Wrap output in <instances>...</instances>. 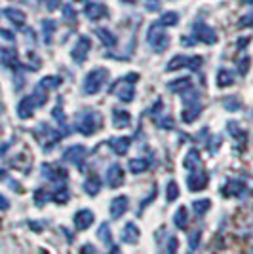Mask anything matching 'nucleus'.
I'll return each mask as SVG.
<instances>
[{
  "label": "nucleus",
  "instance_id": "f8f14e48",
  "mask_svg": "<svg viewBox=\"0 0 253 254\" xmlns=\"http://www.w3.org/2000/svg\"><path fill=\"white\" fill-rule=\"evenodd\" d=\"M112 89H114V93H116L122 101H131V99H133V87H131V85H126V87H122V89H120V87H112Z\"/></svg>",
  "mask_w": 253,
  "mask_h": 254
},
{
  "label": "nucleus",
  "instance_id": "6e6552de",
  "mask_svg": "<svg viewBox=\"0 0 253 254\" xmlns=\"http://www.w3.org/2000/svg\"><path fill=\"white\" fill-rule=\"evenodd\" d=\"M95 34L99 36V40L107 46V48H114V44H116V36L110 33L108 29H97L95 31Z\"/></svg>",
  "mask_w": 253,
  "mask_h": 254
},
{
  "label": "nucleus",
  "instance_id": "4be33fe9",
  "mask_svg": "<svg viewBox=\"0 0 253 254\" xmlns=\"http://www.w3.org/2000/svg\"><path fill=\"white\" fill-rule=\"evenodd\" d=\"M208 207H210V201H196V203H194V211L200 215V213H204Z\"/></svg>",
  "mask_w": 253,
  "mask_h": 254
},
{
  "label": "nucleus",
  "instance_id": "c85d7f7f",
  "mask_svg": "<svg viewBox=\"0 0 253 254\" xmlns=\"http://www.w3.org/2000/svg\"><path fill=\"white\" fill-rule=\"evenodd\" d=\"M126 2H133V0H126Z\"/></svg>",
  "mask_w": 253,
  "mask_h": 254
},
{
  "label": "nucleus",
  "instance_id": "aec40b11",
  "mask_svg": "<svg viewBox=\"0 0 253 254\" xmlns=\"http://www.w3.org/2000/svg\"><path fill=\"white\" fill-rule=\"evenodd\" d=\"M44 29H46V31H44V34H46V40L50 42V34H52V29H55V23L54 21H50V19H48V21H44Z\"/></svg>",
  "mask_w": 253,
  "mask_h": 254
},
{
  "label": "nucleus",
  "instance_id": "39448f33",
  "mask_svg": "<svg viewBox=\"0 0 253 254\" xmlns=\"http://www.w3.org/2000/svg\"><path fill=\"white\" fill-rule=\"evenodd\" d=\"M202 65V57H185V55H179V57H173L171 63L168 65L169 70L173 68H181V67H190V68H198Z\"/></svg>",
  "mask_w": 253,
  "mask_h": 254
},
{
  "label": "nucleus",
  "instance_id": "f03ea898",
  "mask_svg": "<svg viewBox=\"0 0 253 254\" xmlns=\"http://www.w3.org/2000/svg\"><path fill=\"white\" fill-rule=\"evenodd\" d=\"M147 40H148V44L152 46L154 51H164L168 48V44H169V38H168V34L160 29V25H152V27L148 29Z\"/></svg>",
  "mask_w": 253,
  "mask_h": 254
},
{
  "label": "nucleus",
  "instance_id": "9d476101",
  "mask_svg": "<svg viewBox=\"0 0 253 254\" xmlns=\"http://www.w3.org/2000/svg\"><path fill=\"white\" fill-rule=\"evenodd\" d=\"M129 121H131V118H129L127 112H124V110H114V125L116 127H126Z\"/></svg>",
  "mask_w": 253,
  "mask_h": 254
},
{
  "label": "nucleus",
  "instance_id": "a878e982",
  "mask_svg": "<svg viewBox=\"0 0 253 254\" xmlns=\"http://www.w3.org/2000/svg\"><path fill=\"white\" fill-rule=\"evenodd\" d=\"M57 84H59L57 78H46V80H44V85H57Z\"/></svg>",
  "mask_w": 253,
  "mask_h": 254
},
{
  "label": "nucleus",
  "instance_id": "412c9836",
  "mask_svg": "<svg viewBox=\"0 0 253 254\" xmlns=\"http://www.w3.org/2000/svg\"><path fill=\"white\" fill-rule=\"evenodd\" d=\"M145 8L150 10V12H154V10L160 8V0H147V2H145Z\"/></svg>",
  "mask_w": 253,
  "mask_h": 254
},
{
  "label": "nucleus",
  "instance_id": "9b49d317",
  "mask_svg": "<svg viewBox=\"0 0 253 254\" xmlns=\"http://www.w3.org/2000/svg\"><path fill=\"white\" fill-rule=\"evenodd\" d=\"M177 21H179V16H177L175 12H168V14H164V16L160 17L158 25H162V27H171V25H177Z\"/></svg>",
  "mask_w": 253,
  "mask_h": 254
},
{
  "label": "nucleus",
  "instance_id": "2eb2a0df",
  "mask_svg": "<svg viewBox=\"0 0 253 254\" xmlns=\"http://www.w3.org/2000/svg\"><path fill=\"white\" fill-rule=\"evenodd\" d=\"M120 182H122V171H120V167H112V169H110L108 184H110V186H116V184H120Z\"/></svg>",
  "mask_w": 253,
  "mask_h": 254
},
{
  "label": "nucleus",
  "instance_id": "1a4fd4ad",
  "mask_svg": "<svg viewBox=\"0 0 253 254\" xmlns=\"http://www.w3.org/2000/svg\"><path fill=\"white\" fill-rule=\"evenodd\" d=\"M74 224L78 230H84L91 224V213L90 211H80L76 216H74Z\"/></svg>",
  "mask_w": 253,
  "mask_h": 254
},
{
  "label": "nucleus",
  "instance_id": "ddd939ff",
  "mask_svg": "<svg viewBox=\"0 0 253 254\" xmlns=\"http://www.w3.org/2000/svg\"><path fill=\"white\" fill-rule=\"evenodd\" d=\"M190 190H202L204 188V184L208 182V175H194V176H190Z\"/></svg>",
  "mask_w": 253,
  "mask_h": 254
},
{
  "label": "nucleus",
  "instance_id": "0eeeda50",
  "mask_svg": "<svg viewBox=\"0 0 253 254\" xmlns=\"http://www.w3.org/2000/svg\"><path fill=\"white\" fill-rule=\"evenodd\" d=\"M84 14L90 17V19H99V17H107L108 12L101 2H90V4L84 8Z\"/></svg>",
  "mask_w": 253,
  "mask_h": 254
},
{
  "label": "nucleus",
  "instance_id": "393cba45",
  "mask_svg": "<svg viewBox=\"0 0 253 254\" xmlns=\"http://www.w3.org/2000/svg\"><path fill=\"white\" fill-rule=\"evenodd\" d=\"M168 188H169V190H168V199L171 201V199L177 195V190H175V184H173V182H169V186Z\"/></svg>",
  "mask_w": 253,
  "mask_h": 254
},
{
  "label": "nucleus",
  "instance_id": "4468645a",
  "mask_svg": "<svg viewBox=\"0 0 253 254\" xmlns=\"http://www.w3.org/2000/svg\"><path fill=\"white\" fill-rule=\"evenodd\" d=\"M126 207H127L126 197H120V199H116V201H114V205H112V215H114V216H120V215L126 211Z\"/></svg>",
  "mask_w": 253,
  "mask_h": 254
},
{
  "label": "nucleus",
  "instance_id": "6ab92c4d",
  "mask_svg": "<svg viewBox=\"0 0 253 254\" xmlns=\"http://www.w3.org/2000/svg\"><path fill=\"white\" fill-rule=\"evenodd\" d=\"M253 25V12L246 14V16L240 19V27H252Z\"/></svg>",
  "mask_w": 253,
  "mask_h": 254
},
{
  "label": "nucleus",
  "instance_id": "b1692460",
  "mask_svg": "<svg viewBox=\"0 0 253 254\" xmlns=\"http://www.w3.org/2000/svg\"><path fill=\"white\" fill-rule=\"evenodd\" d=\"M63 12H65V19L67 21H74V10H72L71 6H65Z\"/></svg>",
  "mask_w": 253,
  "mask_h": 254
},
{
  "label": "nucleus",
  "instance_id": "f257e3e1",
  "mask_svg": "<svg viewBox=\"0 0 253 254\" xmlns=\"http://www.w3.org/2000/svg\"><path fill=\"white\" fill-rule=\"evenodd\" d=\"M107 76L108 72L105 68H93L90 74L86 76V80H84V91L90 93V95L97 93L101 89V85L107 82Z\"/></svg>",
  "mask_w": 253,
  "mask_h": 254
},
{
  "label": "nucleus",
  "instance_id": "20e7f679",
  "mask_svg": "<svg viewBox=\"0 0 253 254\" xmlns=\"http://www.w3.org/2000/svg\"><path fill=\"white\" fill-rule=\"evenodd\" d=\"M88 51H90V38L80 36V38H78V42L74 44V48L71 50V57L76 61V63H82V61L86 59Z\"/></svg>",
  "mask_w": 253,
  "mask_h": 254
},
{
  "label": "nucleus",
  "instance_id": "cd10ccee",
  "mask_svg": "<svg viewBox=\"0 0 253 254\" xmlns=\"http://www.w3.org/2000/svg\"><path fill=\"white\" fill-rule=\"evenodd\" d=\"M76 2H84V0H76Z\"/></svg>",
  "mask_w": 253,
  "mask_h": 254
},
{
  "label": "nucleus",
  "instance_id": "a211bd4d",
  "mask_svg": "<svg viewBox=\"0 0 253 254\" xmlns=\"http://www.w3.org/2000/svg\"><path fill=\"white\" fill-rule=\"evenodd\" d=\"M129 167L135 171V173H139L141 169H145V167H147V161H143V159H133V161L129 163Z\"/></svg>",
  "mask_w": 253,
  "mask_h": 254
},
{
  "label": "nucleus",
  "instance_id": "5701e85b",
  "mask_svg": "<svg viewBox=\"0 0 253 254\" xmlns=\"http://www.w3.org/2000/svg\"><path fill=\"white\" fill-rule=\"evenodd\" d=\"M225 106L229 110H236V108H240V102H236L234 99H225Z\"/></svg>",
  "mask_w": 253,
  "mask_h": 254
},
{
  "label": "nucleus",
  "instance_id": "423d86ee",
  "mask_svg": "<svg viewBox=\"0 0 253 254\" xmlns=\"http://www.w3.org/2000/svg\"><path fill=\"white\" fill-rule=\"evenodd\" d=\"M95 127H97V116L91 114V112H86L82 116V121H78V129L82 133H86V135H91L95 131Z\"/></svg>",
  "mask_w": 253,
  "mask_h": 254
},
{
  "label": "nucleus",
  "instance_id": "bb28decb",
  "mask_svg": "<svg viewBox=\"0 0 253 254\" xmlns=\"http://www.w3.org/2000/svg\"><path fill=\"white\" fill-rule=\"evenodd\" d=\"M244 2H246V4H253V0H244Z\"/></svg>",
  "mask_w": 253,
  "mask_h": 254
},
{
  "label": "nucleus",
  "instance_id": "7ed1b4c3",
  "mask_svg": "<svg viewBox=\"0 0 253 254\" xmlns=\"http://www.w3.org/2000/svg\"><path fill=\"white\" fill-rule=\"evenodd\" d=\"M192 34H194V38L200 40V42H204V44H215L217 42V34L206 25V23H202L198 21L196 25H194V29H192Z\"/></svg>",
  "mask_w": 253,
  "mask_h": 254
},
{
  "label": "nucleus",
  "instance_id": "f3484780",
  "mask_svg": "<svg viewBox=\"0 0 253 254\" xmlns=\"http://www.w3.org/2000/svg\"><path fill=\"white\" fill-rule=\"evenodd\" d=\"M232 82H234L232 72H229V70H221L219 72V85H231Z\"/></svg>",
  "mask_w": 253,
  "mask_h": 254
},
{
  "label": "nucleus",
  "instance_id": "dca6fc26",
  "mask_svg": "<svg viewBox=\"0 0 253 254\" xmlns=\"http://www.w3.org/2000/svg\"><path fill=\"white\" fill-rule=\"evenodd\" d=\"M129 146V138H118V140H112V148L118 154H124Z\"/></svg>",
  "mask_w": 253,
  "mask_h": 254
}]
</instances>
